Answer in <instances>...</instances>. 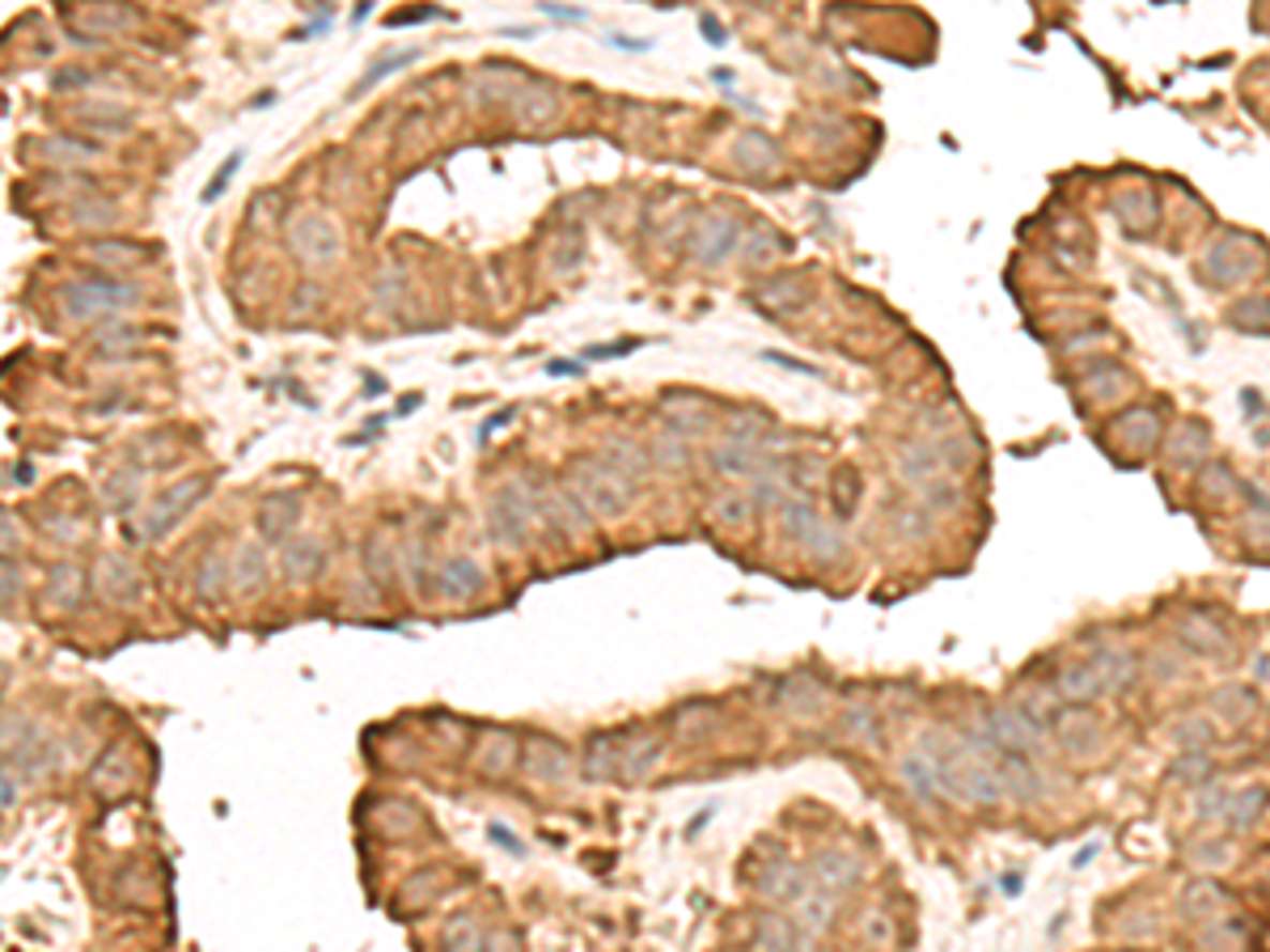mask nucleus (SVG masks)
I'll use <instances>...</instances> for the list:
<instances>
[{
  "instance_id": "f257e3e1",
  "label": "nucleus",
  "mask_w": 1270,
  "mask_h": 952,
  "mask_svg": "<svg viewBox=\"0 0 1270 952\" xmlns=\"http://www.w3.org/2000/svg\"><path fill=\"white\" fill-rule=\"evenodd\" d=\"M568 492L601 520H618L631 509V479L610 457H577L568 470Z\"/></svg>"
},
{
  "instance_id": "f03ea898",
  "label": "nucleus",
  "mask_w": 1270,
  "mask_h": 952,
  "mask_svg": "<svg viewBox=\"0 0 1270 952\" xmlns=\"http://www.w3.org/2000/svg\"><path fill=\"white\" fill-rule=\"evenodd\" d=\"M534 513H538L534 492H529L525 483H508V487H500V492L492 496L488 529H492V538H496L500 546H521V538H525V529H529Z\"/></svg>"
},
{
  "instance_id": "7ed1b4c3",
  "label": "nucleus",
  "mask_w": 1270,
  "mask_h": 952,
  "mask_svg": "<svg viewBox=\"0 0 1270 952\" xmlns=\"http://www.w3.org/2000/svg\"><path fill=\"white\" fill-rule=\"evenodd\" d=\"M9 724L17 728V737L4 728V762H17V771H26L34 780L47 775L56 767V741L39 724H30V720H13L9 715Z\"/></svg>"
},
{
  "instance_id": "20e7f679",
  "label": "nucleus",
  "mask_w": 1270,
  "mask_h": 952,
  "mask_svg": "<svg viewBox=\"0 0 1270 952\" xmlns=\"http://www.w3.org/2000/svg\"><path fill=\"white\" fill-rule=\"evenodd\" d=\"M208 479H182V483H174V487H166L153 504H149V513H145V538H166L169 529L178 525V520L186 517L204 496H208Z\"/></svg>"
},
{
  "instance_id": "39448f33",
  "label": "nucleus",
  "mask_w": 1270,
  "mask_h": 952,
  "mask_svg": "<svg viewBox=\"0 0 1270 952\" xmlns=\"http://www.w3.org/2000/svg\"><path fill=\"white\" fill-rule=\"evenodd\" d=\"M136 297H140V288L115 284V279H89V284H73L69 288V305H73L77 318H98V314L128 309Z\"/></svg>"
},
{
  "instance_id": "423d86ee",
  "label": "nucleus",
  "mask_w": 1270,
  "mask_h": 952,
  "mask_svg": "<svg viewBox=\"0 0 1270 952\" xmlns=\"http://www.w3.org/2000/svg\"><path fill=\"white\" fill-rule=\"evenodd\" d=\"M1109 444L1114 449H1122L1126 444V453L1122 457H1148L1152 449H1156V440H1161V415L1156 411H1148V407H1135V411H1122L1114 424H1109Z\"/></svg>"
},
{
  "instance_id": "0eeeda50",
  "label": "nucleus",
  "mask_w": 1270,
  "mask_h": 952,
  "mask_svg": "<svg viewBox=\"0 0 1270 952\" xmlns=\"http://www.w3.org/2000/svg\"><path fill=\"white\" fill-rule=\"evenodd\" d=\"M1250 246V238H1241V233H1228L1224 242H1215L1211 246V255L1202 259V271H1207V279L1211 284H1237V279H1250V275H1258V267H1262V251L1258 255H1250V259H1241V251Z\"/></svg>"
},
{
  "instance_id": "6e6552de",
  "label": "nucleus",
  "mask_w": 1270,
  "mask_h": 952,
  "mask_svg": "<svg viewBox=\"0 0 1270 952\" xmlns=\"http://www.w3.org/2000/svg\"><path fill=\"white\" fill-rule=\"evenodd\" d=\"M898 775H902V787L920 800V804H931V800H948L944 791V771H940V758L936 750L920 741V750H911L902 762H898Z\"/></svg>"
},
{
  "instance_id": "1a4fd4ad",
  "label": "nucleus",
  "mask_w": 1270,
  "mask_h": 952,
  "mask_svg": "<svg viewBox=\"0 0 1270 952\" xmlns=\"http://www.w3.org/2000/svg\"><path fill=\"white\" fill-rule=\"evenodd\" d=\"M288 246H293L297 259H305V262H331L339 255V233L327 216L310 212V216H297V221H293V229H288Z\"/></svg>"
},
{
  "instance_id": "9d476101",
  "label": "nucleus",
  "mask_w": 1270,
  "mask_h": 952,
  "mask_svg": "<svg viewBox=\"0 0 1270 952\" xmlns=\"http://www.w3.org/2000/svg\"><path fill=\"white\" fill-rule=\"evenodd\" d=\"M1050 728L1059 732L1063 750L1076 754V758H1089V754L1101 745V724L1093 711H1085V702H1072V711L1063 707V715H1059Z\"/></svg>"
},
{
  "instance_id": "9b49d317",
  "label": "nucleus",
  "mask_w": 1270,
  "mask_h": 952,
  "mask_svg": "<svg viewBox=\"0 0 1270 952\" xmlns=\"http://www.w3.org/2000/svg\"><path fill=\"white\" fill-rule=\"evenodd\" d=\"M483 585H488V576H483V568H479L475 559H449V563L436 572V580H432V589H436L445 602H470V598L483 593Z\"/></svg>"
},
{
  "instance_id": "f8f14e48",
  "label": "nucleus",
  "mask_w": 1270,
  "mask_h": 952,
  "mask_svg": "<svg viewBox=\"0 0 1270 952\" xmlns=\"http://www.w3.org/2000/svg\"><path fill=\"white\" fill-rule=\"evenodd\" d=\"M1178 639H1182L1190 652H1202V656H1228V631L1211 618V614H1202V609H1194V614H1185L1182 622H1178Z\"/></svg>"
},
{
  "instance_id": "ddd939ff",
  "label": "nucleus",
  "mask_w": 1270,
  "mask_h": 952,
  "mask_svg": "<svg viewBox=\"0 0 1270 952\" xmlns=\"http://www.w3.org/2000/svg\"><path fill=\"white\" fill-rule=\"evenodd\" d=\"M572 771V758L555 741H529L521 750V775L534 783H559Z\"/></svg>"
},
{
  "instance_id": "4468645a",
  "label": "nucleus",
  "mask_w": 1270,
  "mask_h": 952,
  "mask_svg": "<svg viewBox=\"0 0 1270 952\" xmlns=\"http://www.w3.org/2000/svg\"><path fill=\"white\" fill-rule=\"evenodd\" d=\"M297 520H301V496H271V500L258 509L254 525H258V538H263V542L284 546V542L293 538Z\"/></svg>"
},
{
  "instance_id": "2eb2a0df",
  "label": "nucleus",
  "mask_w": 1270,
  "mask_h": 952,
  "mask_svg": "<svg viewBox=\"0 0 1270 952\" xmlns=\"http://www.w3.org/2000/svg\"><path fill=\"white\" fill-rule=\"evenodd\" d=\"M1228 889L1220 885V880H1211V876H1194L1190 885L1182 889V915L1185 919H1202V923H1211V919H1220L1224 910H1228Z\"/></svg>"
},
{
  "instance_id": "dca6fc26",
  "label": "nucleus",
  "mask_w": 1270,
  "mask_h": 952,
  "mask_svg": "<svg viewBox=\"0 0 1270 952\" xmlns=\"http://www.w3.org/2000/svg\"><path fill=\"white\" fill-rule=\"evenodd\" d=\"M1270 809V791L1267 787H1241V791H1228V804H1224V826L1232 834H1250Z\"/></svg>"
},
{
  "instance_id": "f3484780",
  "label": "nucleus",
  "mask_w": 1270,
  "mask_h": 952,
  "mask_svg": "<svg viewBox=\"0 0 1270 952\" xmlns=\"http://www.w3.org/2000/svg\"><path fill=\"white\" fill-rule=\"evenodd\" d=\"M98 589H102V598H106V602L132 606V602L140 598V576H136V568H132L128 559H119V555H106V559L98 563Z\"/></svg>"
},
{
  "instance_id": "a211bd4d",
  "label": "nucleus",
  "mask_w": 1270,
  "mask_h": 952,
  "mask_svg": "<svg viewBox=\"0 0 1270 952\" xmlns=\"http://www.w3.org/2000/svg\"><path fill=\"white\" fill-rule=\"evenodd\" d=\"M1101 674V694H1122L1126 686H1135L1139 678V656L1126 648H1101L1097 656H1089Z\"/></svg>"
},
{
  "instance_id": "6ab92c4d",
  "label": "nucleus",
  "mask_w": 1270,
  "mask_h": 952,
  "mask_svg": "<svg viewBox=\"0 0 1270 952\" xmlns=\"http://www.w3.org/2000/svg\"><path fill=\"white\" fill-rule=\"evenodd\" d=\"M759 889H762V897H771V902H792V906H796V902L813 889V876H809L805 867H792L779 860V864H771L766 872H762Z\"/></svg>"
},
{
  "instance_id": "aec40b11",
  "label": "nucleus",
  "mask_w": 1270,
  "mask_h": 952,
  "mask_svg": "<svg viewBox=\"0 0 1270 952\" xmlns=\"http://www.w3.org/2000/svg\"><path fill=\"white\" fill-rule=\"evenodd\" d=\"M809 876H813V885L818 889H826V893H847L855 880H860V860L855 856H847V851H822L818 860H813V867H809Z\"/></svg>"
},
{
  "instance_id": "412c9836",
  "label": "nucleus",
  "mask_w": 1270,
  "mask_h": 952,
  "mask_svg": "<svg viewBox=\"0 0 1270 952\" xmlns=\"http://www.w3.org/2000/svg\"><path fill=\"white\" fill-rule=\"evenodd\" d=\"M280 563H284V576L310 580V576H318L327 568V550H323L318 538H288L280 546Z\"/></svg>"
},
{
  "instance_id": "4be33fe9",
  "label": "nucleus",
  "mask_w": 1270,
  "mask_h": 952,
  "mask_svg": "<svg viewBox=\"0 0 1270 952\" xmlns=\"http://www.w3.org/2000/svg\"><path fill=\"white\" fill-rule=\"evenodd\" d=\"M661 754H666V741L661 737H640V741L627 737L623 758H618V780H644L661 762Z\"/></svg>"
},
{
  "instance_id": "5701e85b",
  "label": "nucleus",
  "mask_w": 1270,
  "mask_h": 952,
  "mask_svg": "<svg viewBox=\"0 0 1270 952\" xmlns=\"http://www.w3.org/2000/svg\"><path fill=\"white\" fill-rule=\"evenodd\" d=\"M835 906H839V897L813 885V889H809V893L796 902V915H792V919H796V923H801V927H805V932L818 940V936H822V932L835 923Z\"/></svg>"
},
{
  "instance_id": "b1692460",
  "label": "nucleus",
  "mask_w": 1270,
  "mask_h": 952,
  "mask_svg": "<svg viewBox=\"0 0 1270 952\" xmlns=\"http://www.w3.org/2000/svg\"><path fill=\"white\" fill-rule=\"evenodd\" d=\"M47 606L51 609H77L85 598V572L81 568H73V563H60V568H51V576H47Z\"/></svg>"
},
{
  "instance_id": "393cba45",
  "label": "nucleus",
  "mask_w": 1270,
  "mask_h": 952,
  "mask_svg": "<svg viewBox=\"0 0 1270 952\" xmlns=\"http://www.w3.org/2000/svg\"><path fill=\"white\" fill-rule=\"evenodd\" d=\"M512 767H521V750H517L512 732H500V728H496V732L483 741V750H479V771L492 775V780H505Z\"/></svg>"
},
{
  "instance_id": "a878e982",
  "label": "nucleus",
  "mask_w": 1270,
  "mask_h": 952,
  "mask_svg": "<svg viewBox=\"0 0 1270 952\" xmlns=\"http://www.w3.org/2000/svg\"><path fill=\"white\" fill-rule=\"evenodd\" d=\"M1211 711L1224 720V724H1250L1254 720V711H1258V694L1250 691V686H1220V691L1211 694Z\"/></svg>"
},
{
  "instance_id": "bb28decb",
  "label": "nucleus",
  "mask_w": 1270,
  "mask_h": 952,
  "mask_svg": "<svg viewBox=\"0 0 1270 952\" xmlns=\"http://www.w3.org/2000/svg\"><path fill=\"white\" fill-rule=\"evenodd\" d=\"M1055 691L1063 694L1067 702H1093L1101 694V674L1093 661H1076V665H1067L1063 674H1059V682H1055Z\"/></svg>"
},
{
  "instance_id": "cd10ccee",
  "label": "nucleus",
  "mask_w": 1270,
  "mask_h": 952,
  "mask_svg": "<svg viewBox=\"0 0 1270 952\" xmlns=\"http://www.w3.org/2000/svg\"><path fill=\"white\" fill-rule=\"evenodd\" d=\"M627 732H601L589 741V754H585V775L589 780H610L618 775V758H623V741Z\"/></svg>"
},
{
  "instance_id": "c85d7f7f",
  "label": "nucleus",
  "mask_w": 1270,
  "mask_h": 952,
  "mask_svg": "<svg viewBox=\"0 0 1270 952\" xmlns=\"http://www.w3.org/2000/svg\"><path fill=\"white\" fill-rule=\"evenodd\" d=\"M1126 368L1122 364H1109V377H1080L1076 381V390H1080V398L1085 403H1093V407H1109V403H1118L1122 394H1126Z\"/></svg>"
},
{
  "instance_id": "c756f323",
  "label": "nucleus",
  "mask_w": 1270,
  "mask_h": 952,
  "mask_svg": "<svg viewBox=\"0 0 1270 952\" xmlns=\"http://www.w3.org/2000/svg\"><path fill=\"white\" fill-rule=\"evenodd\" d=\"M1198 945L1207 949H1232V945H1254V927H1245L1237 915H1220L1211 923H1202Z\"/></svg>"
},
{
  "instance_id": "7c9ffc66",
  "label": "nucleus",
  "mask_w": 1270,
  "mask_h": 952,
  "mask_svg": "<svg viewBox=\"0 0 1270 952\" xmlns=\"http://www.w3.org/2000/svg\"><path fill=\"white\" fill-rule=\"evenodd\" d=\"M733 246H737V225H733V221H712V225L694 238V255H699L703 262L729 259Z\"/></svg>"
},
{
  "instance_id": "2f4dec72",
  "label": "nucleus",
  "mask_w": 1270,
  "mask_h": 952,
  "mask_svg": "<svg viewBox=\"0 0 1270 952\" xmlns=\"http://www.w3.org/2000/svg\"><path fill=\"white\" fill-rule=\"evenodd\" d=\"M1202 453H1207V428L1198 420H1182L1169 433V457L1178 466H1190V462H1202Z\"/></svg>"
},
{
  "instance_id": "473e14b6",
  "label": "nucleus",
  "mask_w": 1270,
  "mask_h": 952,
  "mask_svg": "<svg viewBox=\"0 0 1270 952\" xmlns=\"http://www.w3.org/2000/svg\"><path fill=\"white\" fill-rule=\"evenodd\" d=\"M234 576H238V580H234V589H238L242 598H251V593H258V589L267 585V559H263V550H258V546H251V542H246V546L238 550V559H234Z\"/></svg>"
},
{
  "instance_id": "72a5a7b5",
  "label": "nucleus",
  "mask_w": 1270,
  "mask_h": 952,
  "mask_svg": "<svg viewBox=\"0 0 1270 952\" xmlns=\"http://www.w3.org/2000/svg\"><path fill=\"white\" fill-rule=\"evenodd\" d=\"M229 576H234V568L212 550V555H204V563H199V572H195V598H204V602H221V593L229 589Z\"/></svg>"
},
{
  "instance_id": "f704fd0d",
  "label": "nucleus",
  "mask_w": 1270,
  "mask_h": 952,
  "mask_svg": "<svg viewBox=\"0 0 1270 952\" xmlns=\"http://www.w3.org/2000/svg\"><path fill=\"white\" fill-rule=\"evenodd\" d=\"M813 936L796 923V919H766L759 927V945L762 949H805Z\"/></svg>"
},
{
  "instance_id": "c9c22d12",
  "label": "nucleus",
  "mask_w": 1270,
  "mask_h": 952,
  "mask_svg": "<svg viewBox=\"0 0 1270 952\" xmlns=\"http://www.w3.org/2000/svg\"><path fill=\"white\" fill-rule=\"evenodd\" d=\"M1215 775V762L1207 750H1182V758L1169 767V780L1182 787H1207V780Z\"/></svg>"
},
{
  "instance_id": "e433bc0d",
  "label": "nucleus",
  "mask_w": 1270,
  "mask_h": 952,
  "mask_svg": "<svg viewBox=\"0 0 1270 952\" xmlns=\"http://www.w3.org/2000/svg\"><path fill=\"white\" fill-rule=\"evenodd\" d=\"M783 707H796L792 715L813 720V715L822 711V686L809 682V678H788V682H783Z\"/></svg>"
},
{
  "instance_id": "4c0bfd02",
  "label": "nucleus",
  "mask_w": 1270,
  "mask_h": 952,
  "mask_svg": "<svg viewBox=\"0 0 1270 952\" xmlns=\"http://www.w3.org/2000/svg\"><path fill=\"white\" fill-rule=\"evenodd\" d=\"M818 563H839L843 559V538H839V529L835 525H826V520H818L813 525V533L801 542Z\"/></svg>"
},
{
  "instance_id": "58836bf2",
  "label": "nucleus",
  "mask_w": 1270,
  "mask_h": 952,
  "mask_svg": "<svg viewBox=\"0 0 1270 952\" xmlns=\"http://www.w3.org/2000/svg\"><path fill=\"white\" fill-rule=\"evenodd\" d=\"M1169 741H1174L1178 750H1207V745L1215 741V728H1211L1202 715H1190V720H1182V724L1169 728Z\"/></svg>"
},
{
  "instance_id": "ea45409f",
  "label": "nucleus",
  "mask_w": 1270,
  "mask_h": 952,
  "mask_svg": "<svg viewBox=\"0 0 1270 952\" xmlns=\"http://www.w3.org/2000/svg\"><path fill=\"white\" fill-rule=\"evenodd\" d=\"M606 457H610L631 483H640V479L648 474V453H644L640 444H623V440H614V444L606 449Z\"/></svg>"
},
{
  "instance_id": "a19ab883",
  "label": "nucleus",
  "mask_w": 1270,
  "mask_h": 952,
  "mask_svg": "<svg viewBox=\"0 0 1270 952\" xmlns=\"http://www.w3.org/2000/svg\"><path fill=\"white\" fill-rule=\"evenodd\" d=\"M818 509L809 504V500H788L783 504V533L788 538H796V542H805L809 533H813V525H818Z\"/></svg>"
},
{
  "instance_id": "79ce46f5",
  "label": "nucleus",
  "mask_w": 1270,
  "mask_h": 952,
  "mask_svg": "<svg viewBox=\"0 0 1270 952\" xmlns=\"http://www.w3.org/2000/svg\"><path fill=\"white\" fill-rule=\"evenodd\" d=\"M364 572H369V580H377V585H390V580H394V555H390V542H382V538L364 542Z\"/></svg>"
},
{
  "instance_id": "37998d69",
  "label": "nucleus",
  "mask_w": 1270,
  "mask_h": 952,
  "mask_svg": "<svg viewBox=\"0 0 1270 952\" xmlns=\"http://www.w3.org/2000/svg\"><path fill=\"white\" fill-rule=\"evenodd\" d=\"M1228 322H1232L1237 331H1270V301H1241V305L1228 314Z\"/></svg>"
},
{
  "instance_id": "c03bdc74",
  "label": "nucleus",
  "mask_w": 1270,
  "mask_h": 952,
  "mask_svg": "<svg viewBox=\"0 0 1270 952\" xmlns=\"http://www.w3.org/2000/svg\"><path fill=\"white\" fill-rule=\"evenodd\" d=\"M416 56H420V51H416V47H403V51H394V56H386V60H377V64H373V69H369V73H364V81H360V86L352 89V93H369V89L377 86V81H382V77H390V73H399V69H403V64H412V60H416Z\"/></svg>"
},
{
  "instance_id": "a18cd8bd",
  "label": "nucleus",
  "mask_w": 1270,
  "mask_h": 952,
  "mask_svg": "<svg viewBox=\"0 0 1270 952\" xmlns=\"http://www.w3.org/2000/svg\"><path fill=\"white\" fill-rule=\"evenodd\" d=\"M843 724L851 728V737H860V741H868V745H877V741H881L877 715H872L868 707H851V711H843Z\"/></svg>"
},
{
  "instance_id": "49530a36",
  "label": "nucleus",
  "mask_w": 1270,
  "mask_h": 952,
  "mask_svg": "<svg viewBox=\"0 0 1270 952\" xmlns=\"http://www.w3.org/2000/svg\"><path fill=\"white\" fill-rule=\"evenodd\" d=\"M1224 804H1228V787H1220L1215 780H1207V791L1198 796V817H1207V821H1220L1224 817Z\"/></svg>"
},
{
  "instance_id": "de8ad7c7",
  "label": "nucleus",
  "mask_w": 1270,
  "mask_h": 952,
  "mask_svg": "<svg viewBox=\"0 0 1270 952\" xmlns=\"http://www.w3.org/2000/svg\"><path fill=\"white\" fill-rule=\"evenodd\" d=\"M238 166H242V149H234V153L225 157V166L212 173V182L204 186V203H216V195H221V191H225V186L234 182V173H238Z\"/></svg>"
},
{
  "instance_id": "09e8293b",
  "label": "nucleus",
  "mask_w": 1270,
  "mask_h": 952,
  "mask_svg": "<svg viewBox=\"0 0 1270 952\" xmlns=\"http://www.w3.org/2000/svg\"><path fill=\"white\" fill-rule=\"evenodd\" d=\"M445 945H458V949H479V945H483V936H479V927H475L470 919H458V923H449V927H445Z\"/></svg>"
},
{
  "instance_id": "8fccbe9b",
  "label": "nucleus",
  "mask_w": 1270,
  "mask_h": 952,
  "mask_svg": "<svg viewBox=\"0 0 1270 952\" xmlns=\"http://www.w3.org/2000/svg\"><path fill=\"white\" fill-rule=\"evenodd\" d=\"M716 520H724L729 529H742L750 520V509L742 496H724V500H716Z\"/></svg>"
},
{
  "instance_id": "3c124183",
  "label": "nucleus",
  "mask_w": 1270,
  "mask_h": 952,
  "mask_svg": "<svg viewBox=\"0 0 1270 952\" xmlns=\"http://www.w3.org/2000/svg\"><path fill=\"white\" fill-rule=\"evenodd\" d=\"M488 834H492V838H496V843H500V847H505L508 856H521V851H525V847H521V838H517V834H512V830H508V826H500V821H496V826H492V830H488Z\"/></svg>"
},
{
  "instance_id": "603ef678",
  "label": "nucleus",
  "mask_w": 1270,
  "mask_h": 952,
  "mask_svg": "<svg viewBox=\"0 0 1270 952\" xmlns=\"http://www.w3.org/2000/svg\"><path fill=\"white\" fill-rule=\"evenodd\" d=\"M423 880H428V876H412V885H407V893H416V902H423V906H428V902H432V897H436V885H423Z\"/></svg>"
},
{
  "instance_id": "864d4df0",
  "label": "nucleus",
  "mask_w": 1270,
  "mask_h": 952,
  "mask_svg": "<svg viewBox=\"0 0 1270 952\" xmlns=\"http://www.w3.org/2000/svg\"><path fill=\"white\" fill-rule=\"evenodd\" d=\"M17 775H13V762H4V780H0V787H4V809H13L17 804Z\"/></svg>"
},
{
  "instance_id": "5fc2aeb1",
  "label": "nucleus",
  "mask_w": 1270,
  "mask_h": 952,
  "mask_svg": "<svg viewBox=\"0 0 1270 952\" xmlns=\"http://www.w3.org/2000/svg\"><path fill=\"white\" fill-rule=\"evenodd\" d=\"M13 585H17V572H13V559H4V606H13Z\"/></svg>"
},
{
  "instance_id": "6e6d98bb",
  "label": "nucleus",
  "mask_w": 1270,
  "mask_h": 952,
  "mask_svg": "<svg viewBox=\"0 0 1270 952\" xmlns=\"http://www.w3.org/2000/svg\"><path fill=\"white\" fill-rule=\"evenodd\" d=\"M1097 856H1101V843H1097V838H1093V843H1085V851H1080V856H1076V867L1093 864V860H1097Z\"/></svg>"
},
{
  "instance_id": "4d7b16f0",
  "label": "nucleus",
  "mask_w": 1270,
  "mask_h": 952,
  "mask_svg": "<svg viewBox=\"0 0 1270 952\" xmlns=\"http://www.w3.org/2000/svg\"><path fill=\"white\" fill-rule=\"evenodd\" d=\"M712 813H716V809H703V817H699V821H690V826H686V838H694V834H699V830H703V826H707V821H712Z\"/></svg>"
},
{
  "instance_id": "13d9d810",
  "label": "nucleus",
  "mask_w": 1270,
  "mask_h": 952,
  "mask_svg": "<svg viewBox=\"0 0 1270 952\" xmlns=\"http://www.w3.org/2000/svg\"><path fill=\"white\" fill-rule=\"evenodd\" d=\"M868 936L877 940V945H885L890 940V932H885V919H872V927H868Z\"/></svg>"
},
{
  "instance_id": "bf43d9fd",
  "label": "nucleus",
  "mask_w": 1270,
  "mask_h": 952,
  "mask_svg": "<svg viewBox=\"0 0 1270 952\" xmlns=\"http://www.w3.org/2000/svg\"><path fill=\"white\" fill-rule=\"evenodd\" d=\"M551 373H555V377H559V373H564V377H577V364H572V360H555Z\"/></svg>"
},
{
  "instance_id": "052dcab7",
  "label": "nucleus",
  "mask_w": 1270,
  "mask_h": 952,
  "mask_svg": "<svg viewBox=\"0 0 1270 952\" xmlns=\"http://www.w3.org/2000/svg\"><path fill=\"white\" fill-rule=\"evenodd\" d=\"M1004 893H1008V897H1016V893H1020V876H1016V872H1008V876H1004Z\"/></svg>"
}]
</instances>
